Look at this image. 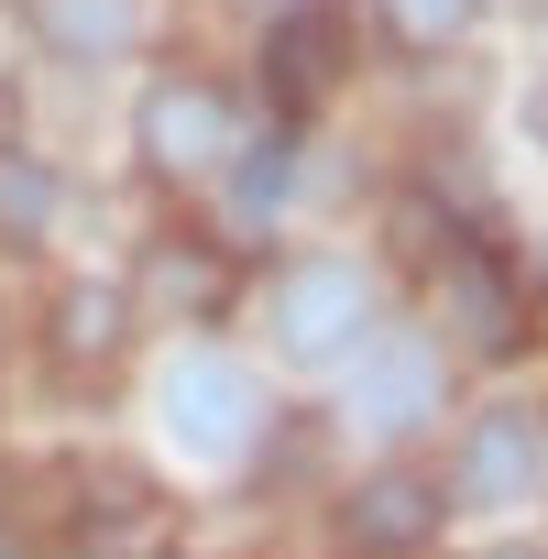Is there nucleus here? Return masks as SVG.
<instances>
[{
	"label": "nucleus",
	"mask_w": 548,
	"mask_h": 559,
	"mask_svg": "<svg viewBox=\"0 0 548 559\" xmlns=\"http://www.w3.org/2000/svg\"><path fill=\"white\" fill-rule=\"evenodd\" d=\"M230 99L209 88V78H165L154 99H143V165L154 176H209V165H230Z\"/></svg>",
	"instance_id": "20e7f679"
},
{
	"label": "nucleus",
	"mask_w": 548,
	"mask_h": 559,
	"mask_svg": "<svg viewBox=\"0 0 548 559\" xmlns=\"http://www.w3.org/2000/svg\"><path fill=\"white\" fill-rule=\"evenodd\" d=\"M537 472H548V417H537V406H483L472 439H461V461H450V504L493 515V504H515Z\"/></svg>",
	"instance_id": "f03ea898"
},
{
	"label": "nucleus",
	"mask_w": 548,
	"mask_h": 559,
	"mask_svg": "<svg viewBox=\"0 0 548 559\" xmlns=\"http://www.w3.org/2000/svg\"><path fill=\"white\" fill-rule=\"evenodd\" d=\"M341 526H352L362 559H406V548L439 526V483H417V472H373V483L341 504Z\"/></svg>",
	"instance_id": "423d86ee"
},
{
	"label": "nucleus",
	"mask_w": 548,
	"mask_h": 559,
	"mask_svg": "<svg viewBox=\"0 0 548 559\" xmlns=\"http://www.w3.org/2000/svg\"><path fill=\"white\" fill-rule=\"evenodd\" d=\"M341 56H352V23L330 12V0H308V12H286V23L263 34V88L286 99V110H308L341 78Z\"/></svg>",
	"instance_id": "39448f33"
},
{
	"label": "nucleus",
	"mask_w": 548,
	"mask_h": 559,
	"mask_svg": "<svg viewBox=\"0 0 548 559\" xmlns=\"http://www.w3.org/2000/svg\"><path fill=\"white\" fill-rule=\"evenodd\" d=\"M121 330H132V297H121V286H99V274L67 286V308H56V352H67V362H99Z\"/></svg>",
	"instance_id": "1a4fd4ad"
},
{
	"label": "nucleus",
	"mask_w": 548,
	"mask_h": 559,
	"mask_svg": "<svg viewBox=\"0 0 548 559\" xmlns=\"http://www.w3.org/2000/svg\"><path fill=\"white\" fill-rule=\"evenodd\" d=\"M165 428H176L187 450H241V439L263 428V384H252L241 362H219V352H187V362L165 373Z\"/></svg>",
	"instance_id": "7ed1b4c3"
},
{
	"label": "nucleus",
	"mask_w": 548,
	"mask_h": 559,
	"mask_svg": "<svg viewBox=\"0 0 548 559\" xmlns=\"http://www.w3.org/2000/svg\"><path fill=\"white\" fill-rule=\"evenodd\" d=\"M483 559H537V548H483Z\"/></svg>",
	"instance_id": "dca6fc26"
},
{
	"label": "nucleus",
	"mask_w": 548,
	"mask_h": 559,
	"mask_svg": "<svg viewBox=\"0 0 548 559\" xmlns=\"http://www.w3.org/2000/svg\"><path fill=\"white\" fill-rule=\"evenodd\" d=\"M0 230H12V241H45L56 230V176L34 154H0Z\"/></svg>",
	"instance_id": "9b49d317"
},
{
	"label": "nucleus",
	"mask_w": 548,
	"mask_h": 559,
	"mask_svg": "<svg viewBox=\"0 0 548 559\" xmlns=\"http://www.w3.org/2000/svg\"><path fill=\"white\" fill-rule=\"evenodd\" d=\"M439 274H450V308H461L472 341H504V330H515V297H504L493 252H461V263H439Z\"/></svg>",
	"instance_id": "9d476101"
},
{
	"label": "nucleus",
	"mask_w": 548,
	"mask_h": 559,
	"mask_svg": "<svg viewBox=\"0 0 548 559\" xmlns=\"http://www.w3.org/2000/svg\"><path fill=\"white\" fill-rule=\"evenodd\" d=\"M143 537H154V493L143 483H110V515L88 504V559H132Z\"/></svg>",
	"instance_id": "f8f14e48"
},
{
	"label": "nucleus",
	"mask_w": 548,
	"mask_h": 559,
	"mask_svg": "<svg viewBox=\"0 0 548 559\" xmlns=\"http://www.w3.org/2000/svg\"><path fill=\"white\" fill-rule=\"evenodd\" d=\"M263 319H274V352H286V362H341V352H362L373 274L362 263H297V274H274Z\"/></svg>",
	"instance_id": "f257e3e1"
},
{
	"label": "nucleus",
	"mask_w": 548,
	"mask_h": 559,
	"mask_svg": "<svg viewBox=\"0 0 548 559\" xmlns=\"http://www.w3.org/2000/svg\"><path fill=\"white\" fill-rule=\"evenodd\" d=\"M428 395H439V362H428L417 341H384V352L362 362V384H352V406H362L373 428H406V417H428Z\"/></svg>",
	"instance_id": "0eeeda50"
},
{
	"label": "nucleus",
	"mask_w": 548,
	"mask_h": 559,
	"mask_svg": "<svg viewBox=\"0 0 548 559\" xmlns=\"http://www.w3.org/2000/svg\"><path fill=\"white\" fill-rule=\"evenodd\" d=\"M154 274H165V297H176V308H209V297H219V263H209V252H187V241H165V252H154Z\"/></svg>",
	"instance_id": "2eb2a0df"
},
{
	"label": "nucleus",
	"mask_w": 548,
	"mask_h": 559,
	"mask_svg": "<svg viewBox=\"0 0 548 559\" xmlns=\"http://www.w3.org/2000/svg\"><path fill=\"white\" fill-rule=\"evenodd\" d=\"M286 198H297V154H286V143H252V154H241V187H230V209H241V219H274Z\"/></svg>",
	"instance_id": "ddd939ff"
},
{
	"label": "nucleus",
	"mask_w": 548,
	"mask_h": 559,
	"mask_svg": "<svg viewBox=\"0 0 548 559\" xmlns=\"http://www.w3.org/2000/svg\"><path fill=\"white\" fill-rule=\"evenodd\" d=\"M34 34L56 56H132L143 12H132V0H34Z\"/></svg>",
	"instance_id": "6e6552de"
},
{
	"label": "nucleus",
	"mask_w": 548,
	"mask_h": 559,
	"mask_svg": "<svg viewBox=\"0 0 548 559\" xmlns=\"http://www.w3.org/2000/svg\"><path fill=\"white\" fill-rule=\"evenodd\" d=\"M472 12H483V0H384V23L406 45H450V34H472Z\"/></svg>",
	"instance_id": "4468645a"
}]
</instances>
